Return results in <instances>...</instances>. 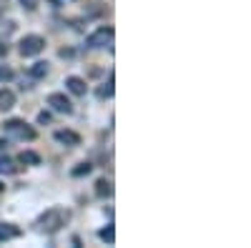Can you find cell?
<instances>
[{
    "label": "cell",
    "instance_id": "obj_1",
    "mask_svg": "<svg viewBox=\"0 0 251 248\" xmlns=\"http://www.w3.org/2000/svg\"><path fill=\"white\" fill-rule=\"evenodd\" d=\"M68 218H71V213L66 211V208H48L43 216L38 218V228L43 231V233H58L63 225L68 223Z\"/></svg>",
    "mask_w": 251,
    "mask_h": 248
},
{
    "label": "cell",
    "instance_id": "obj_2",
    "mask_svg": "<svg viewBox=\"0 0 251 248\" xmlns=\"http://www.w3.org/2000/svg\"><path fill=\"white\" fill-rule=\"evenodd\" d=\"M3 131H5L8 135L18 138V140H33V138H35V131L28 126L25 120H18V118L5 120V123H3Z\"/></svg>",
    "mask_w": 251,
    "mask_h": 248
},
{
    "label": "cell",
    "instance_id": "obj_3",
    "mask_svg": "<svg viewBox=\"0 0 251 248\" xmlns=\"http://www.w3.org/2000/svg\"><path fill=\"white\" fill-rule=\"evenodd\" d=\"M113 28L111 25H103V28H98L93 35H88V45L91 48H111L113 45Z\"/></svg>",
    "mask_w": 251,
    "mask_h": 248
},
{
    "label": "cell",
    "instance_id": "obj_4",
    "mask_svg": "<svg viewBox=\"0 0 251 248\" xmlns=\"http://www.w3.org/2000/svg\"><path fill=\"white\" fill-rule=\"evenodd\" d=\"M43 48H46V40L40 35H25L23 40H20V55H23V58H33Z\"/></svg>",
    "mask_w": 251,
    "mask_h": 248
},
{
    "label": "cell",
    "instance_id": "obj_5",
    "mask_svg": "<svg viewBox=\"0 0 251 248\" xmlns=\"http://www.w3.org/2000/svg\"><path fill=\"white\" fill-rule=\"evenodd\" d=\"M48 106L55 111V113H73V106H71V100L63 95V93H50L48 95Z\"/></svg>",
    "mask_w": 251,
    "mask_h": 248
},
{
    "label": "cell",
    "instance_id": "obj_6",
    "mask_svg": "<svg viewBox=\"0 0 251 248\" xmlns=\"http://www.w3.org/2000/svg\"><path fill=\"white\" fill-rule=\"evenodd\" d=\"M55 140H58V143H63V146H68V148L80 146V135H78V133H73V131H58V133H55Z\"/></svg>",
    "mask_w": 251,
    "mask_h": 248
},
{
    "label": "cell",
    "instance_id": "obj_7",
    "mask_svg": "<svg viewBox=\"0 0 251 248\" xmlns=\"http://www.w3.org/2000/svg\"><path fill=\"white\" fill-rule=\"evenodd\" d=\"M66 88H68L73 95H86V83H83L80 78H75V75L66 78Z\"/></svg>",
    "mask_w": 251,
    "mask_h": 248
},
{
    "label": "cell",
    "instance_id": "obj_8",
    "mask_svg": "<svg viewBox=\"0 0 251 248\" xmlns=\"http://www.w3.org/2000/svg\"><path fill=\"white\" fill-rule=\"evenodd\" d=\"M13 106H15V93L3 88V90H0V111H10Z\"/></svg>",
    "mask_w": 251,
    "mask_h": 248
},
{
    "label": "cell",
    "instance_id": "obj_9",
    "mask_svg": "<svg viewBox=\"0 0 251 248\" xmlns=\"http://www.w3.org/2000/svg\"><path fill=\"white\" fill-rule=\"evenodd\" d=\"M20 231L10 223H0V241H10V238H18Z\"/></svg>",
    "mask_w": 251,
    "mask_h": 248
},
{
    "label": "cell",
    "instance_id": "obj_10",
    "mask_svg": "<svg viewBox=\"0 0 251 248\" xmlns=\"http://www.w3.org/2000/svg\"><path fill=\"white\" fill-rule=\"evenodd\" d=\"M18 160H20V163H28V165H38V163H40V156L33 153V151H23V153L18 156Z\"/></svg>",
    "mask_w": 251,
    "mask_h": 248
},
{
    "label": "cell",
    "instance_id": "obj_11",
    "mask_svg": "<svg viewBox=\"0 0 251 248\" xmlns=\"http://www.w3.org/2000/svg\"><path fill=\"white\" fill-rule=\"evenodd\" d=\"M111 193H113L111 183H108L106 178H100V180L96 183V196H100V198H103V196H111Z\"/></svg>",
    "mask_w": 251,
    "mask_h": 248
},
{
    "label": "cell",
    "instance_id": "obj_12",
    "mask_svg": "<svg viewBox=\"0 0 251 248\" xmlns=\"http://www.w3.org/2000/svg\"><path fill=\"white\" fill-rule=\"evenodd\" d=\"M30 75L33 78H46L48 75V63H33L30 66Z\"/></svg>",
    "mask_w": 251,
    "mask_h": 248
},
{
    "label": "cell",
    "instance_id": "obj_13",
    "mask_svg": "<svg viewBox=\"0 0 251 248\" xmlns=\"http://www.w3.org/2000/svg\"><path fill=\"white\" fill-rule=\"evenodd\" d=\"M98 236H100V241H106V243H113V241H116V231H113V225H106V228H103V231H100Z\"/></svg>",
    "mask_w": 251,
    "mask_h": 248
},
{
    "label": "cell",
    "instance_id": "obj_14",
    "mask_svg": "<svg viewBox=\"0 0 251 248\" xmlns=\"http://www.w3.org/2000/svg\"><path fill=\"white\" fill-rule=\"evenodd\" d=\"M0 173H15V165L10 158H3L0 156Z\"/></svg>",
    "mask_w": 251,
    "mask_h": 248
},
{
    "label": "cell",
    "instance_id": "obj_15",
    "mask_svg": "<svg viewBox=\"0 0 251 248\" xmlns=\"http://www.w3.org/2000/svg\"><path fill=\"white\" fill-rule=\"evenodd\" d=\"M111 95H113V75L108 78V86L98 88V98H111Z\"/></svg>",
    "mask_w": 251,
    "mask_h": 248
},
{
    "label": "cell",
    "instance_id": "obj_16",
    "mask_svg": "<svg viewBox=\"0 0 251 248\" xmlns=\"http://www.w3.org/2000/svg\"><path fill=\"white\" fill-rule=\"evenodd\" d=\"M91 173V163H80L78 168L73 171V176H88Z\"/></svg>",
    "mask_w": 251,
    "mask_h": 248
},
{
    "label": "cell",
    "instance_id": "obj_17",
    "mask_svg": "<svg viewBox=\"0 0 251 248\" xmlns=\"http://www.w3.org/2000/svg\"><path fill=\"white\" fill-rule=\"evenodd\" d=\"M10 78H13V70H10V68H0V83L10 80Z\"/></svg>",
    "mask_w": 251,
    "mask_h": 248
},
{
    "label": "cell",
    "instance_id": "obj_18",
    "mask_svg": "<svg viewBox=\"0 0 251 248\" xmlns=\"http://www.w3.org/2000/svg\"><path fill=\"white\" fill-rule=\"evenodd\" d=\"M23 3V8H28V10H35L38 8V0H20Z\"/></svg>",
    "mask_w": 251,
    "mask_h": 248
},
{
    "label": "cell",
    "instance_id": "obj_19",
    "mask_svg": "<svg viewBox=\"0 0 251 248\" xmlns=\"http://www.w3.org/2000/svg\"><path fill=\"white\" fill-rule=\"evenodd\" d=\"M38 123H50V113H40L38 115Z\"/></svg>",
    "mask_w": 251,
    "mask_h": 248
},
{
    "label": "cell",
    "instance_id": "obj_20",
    "mask_svg": "<svg viewBox=\"0 0 251 248\" xmlns=\"http://www.w3.org/2000/svg\"><path fill=\"white\" fill-rule=\"evenodd\" d=\"M3 15H5V3L0 0V18H3Z\"/></svg>",
    "mask_w": 251,
    "mask_h": 248
},
{
    "label": "cell",
    "instance_id": "obj_21",
    "mask_svg": "<svg viewBox=\"0 0 251 248\" xmlns=\"http://www.w3.org/2000/svg\"><path fill=\"white\" fill-rule=\"evenodd\" d=\"M50 3H63V0H50Z\"/></svg>",
    "mask_w": 251,
    "mask_h": 248
},
{
    "label": "cell",
    "instance_id": "obj_22",
    "mask_svg": "<svg viewBox=\"0 0 251 248\" xmlns=\"http://www.w3.org/2000/svg\"><path fill=\"white\" fill-rule=\"evenodd\" d=\"M0 193H3V183H0Z\"/></svg>",
    "mask_w": 251,
    "mask_h": 248
}]
</instances>
